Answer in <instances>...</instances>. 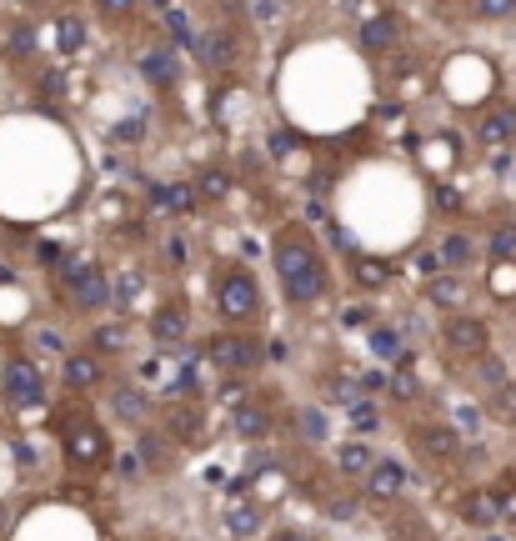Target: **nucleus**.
Masks as SVG:
<instances>
[{"label":"nucleus","mask_w":516,"mask_h":541,"mask_svg":"<svg viewBox=\"0 0 516 541\" xmlns=\"http://www.w3.org/2000/svg\"><path fill=\"white\" fill-rule=\"evenodd\" d=\"M496 486V496H501V526H516V476H501V481H491Z\"/></svg>","instance_id":"obj_38"},{"label":"nucleus","mask_w":516,"mask_h":541,"mask_svg":"<svg viewBox=\"0 0 516 541\" xmlns=\"http://www.w3.org/2000/svg\"><path fill=\"white\" fill-rule=\"evenodd\" d=\"M491 291L516 296V261H491Z\"/></svg>","instance_id":"obj_37"},{"label":"nucleus","mask_w":516,"mask_h":541,"mask_svg":"<svg viewBox=\"0 0 516 541\" xmlns=\"http://www.w3.org/2000/svg\"><path fill=\"white\" fill-rule=\"evenodd\" d=\"M141 76H146L156 91H171V86L181 81V66H176L171 51H146V56H141Z\"/></svg>","instance_id":"obj_26"},{"label":"nucleus","mask_w":516,"mask_h":541,"mask_svg":"<svg viewBox=\"0 0 516 541\" xmlns=\"http://www.w3.org/2000/svg\"><path fill=\"white\" fill-rule=\"evenodd\" d=\"M211 311H216L221 326L256 331L261 316H266V296H261L256 271L241 266V261H216L211 266Z\"/></svg>","instance_id":"obj_3"},{"label":"nucleus","mask_w":516,"mask_h":541,"mask_svg":"<svg viewBox=\"0 0 516 541\" xmlns=\"http://www.w3.org/2000/svg\"><path fill=\"white\" fill-rule=\"evenodd\" d=\"M326 511H331L336 521H351V516L361 511V501H356V496H331V501H326Z\"/></svg>","instance_id":"obj_44"},{"label":"nucleus","mask_w":516,"mask_h":541,"mask_svg":"<svg viewBox=\"0 0 516 541\" xmlns=\"http://www.w3.org/2000/svg\"><path fill=\"white\" fill-rule=\"evenodd\" d=\"M146 296V271L141 266H126V271H111V311L116 316H136V301Z\"/></svg>","instance_id":"obj_23"},{"label":"nucleus","mask_w":516,"mask_h":541,"mask_svg":"<svg viewBox=\"0 0 516 541\" xmlns=\"http://www.w3.org/2000/svg\"><path fill=\"white\" fill-rule=\"evenodd\" d=\"M196 351H201V361H206L216 376H256L266 361L281 356V346L266 341L261 331H236V326H216Z\"/></svg>","instance_id":"obj_4"},{"label":"nucleus","mask_w":516,"mask_h":541,"mask_svg":"<svg viewBox=\"0 0 516 541\" xmlns=\"http://www.w3.org/2000/svg\"><path fill=\"white\" fill-rule=\"evenodd\" d=\"M271 541H316V536H311V531H301V526H281Z\"/></svg>","instance_id":"obj_46"},{"label":"nucleus","mask_w":516,"mask_h":541,"mask_svg":"<svg viewBox=\"0 0 516 541\" xmlns=\"http://www.w3.org/2000/svg\"><path fill=\"white\" fill-rule=\"evenodd\" d=\"M156 426H161V431L176 441V451H196V446H206V441H211V421H206V406H201V396L166 401Z\"/></svg>","instance_id":"obj_8"},{"label":"nucleus","mask_w":516,"mask_h":541,"mask_svg":"<svg viewBox=\"0 0 516 541\" xmlns=\"http://www.w3.org/2000/svg\"><path fill=\"white\" fill-rule=\"evenodd\" d=\"M296 431H301V441H326L331 436V421H326V406H301L296 411Z\"/></svg>","instance_id":"obj_32"},{"label":"nucleus","mask_w":516,"mask_h":541,"mask_svg":"<svg viewBox=\"0 0 516 541\" xmlns=\"http://www.w3.org/2000/svg\"><path fill=\"white\" fill-rule=\"evenodd\" d=\"M31 341L41 346V356H66V351H71V346H66V341H61V336H56L51 326H41V331H36Z\"/></svg>","instance_id":"obj_41"},{"label":"nucleus","mask_w":516,"mask_h":541,"mask_svg":"<svg viewBox=\"0 0 516 541\" xmlns=\"http://www.w3.org/2000/svg\"><path fill=\"white\" fill-rule=\"evenodd\" d=\"M86 351H96L101 361H116L131 351V316H111V321H96L91 336H86Z\"/></svg>","instance_id":"obj_21"},{"label":"nucleus","mask_w":516,"mask_h":541,"mask_svg":"<svg viewBox=\"0 0 516 541\" xmlns=\"http://www.w3.org/2000/svg\"><path fill=\"white\" fill-rule=\"evenodd\" d=\"M371 351H376L381 361H391V366H396V361L406 356V341H401V331H396V326L386 331V326L376 321V326H371Z\"/></svg>","instance_id":"obj_33"},{"label":"nucleus","mask_w":516,"mask_h":541,"mask_svg":"<svg viewBox=\"0 0 516 541\" xmlns=\"http://www.w3.org/2000/svg\"><path fill=\"white\" fill-rule=\"evenodd\" d=\"M61 381H66V391H76V396H91V391H106V381H111V366L96 356V351H66L61 356Z\"/></svg>","instance_id":"obj_14"},{"label":"nucleus","mask_w":516,"mask_h":541,"mask_svg":"<svg viewBox=\"0 0 516 541\" xmlns=\"http://www.w3.org/2000/svg\"><path fill=\"white\" fill-rule=\"evenodd\" d=\"M146 336L156 341V346H191V301L186 296H161L151 311H146Z\"/></svg>","instance_id":"obj_10"},{"label":"nucleus","mask_w":516,"mask_h":541,"mask_svg":"<svg viewBox=\"0 0 516 541\" xmlns=\"http://www.w3.org/2000/svg\"><path fill=\"white\" fill-rule=\"evenodd\" d=\"M371 466H376V446H371L366 436H351V441L336 446V471H341V476H356V481H361Z\"/></svg>","instance_id":"obj_25"},{"label":"nucleus","mask_w":516,"mask_h":541,"mask_svg":"<svg viewBox=\"0 0 516 541\" xmlns=\"http://www.w3.org/2000/svg\"><path fill=\"white\" fill-rule=\"evenodd\" d=\"M21 6H41V0H21Z\"/></svg>","instance_id":"obj_48"},{"label":"nucleus","mask_w":516,"mask_h":541,"mask_svg":"<svg viewBox=\"0 0 516 541\" xmlns=\"http://www.w3.org/2000/svg\"><path fill=\"white\" fill-rule=\"evenodd\" d=\"M471 141L481 151H511L516 146V101H491L471 121Z\"/></svg>","instance_id":"obj_11"},{"label":"nucleus","mask_w":516,"mask_h":541,"mask_svg":"<svg viewBox=\"0 0 516 541\" xmlns=\"http://www.w3.org/2000/svg\"><path fill=\"white\" fill-rule=\"evenodd\" d=\"M421 296L436 306V311H471V281L461 271H441L431 281H421Z\"/></svg>","instance_id":"obj_18"},{"label":"nucleus","mask_w":516,"mask_h":541,"mask_svg":"<svg viewBox=\"0 0 516 541\" xmlns=\"http://www.w3.org/2000/svg\"><path fill=\"white\" fill-rule=\"evenodd\" d=\"M396 276H401L396 261L371 256V251H351V286H361V291H386Z\"/></svg>","instance_id":"obj_22"},{"label":"nucleus","mask_w":516,"mask_h":541,"mask_svg":"<svg viewBox=\"0 0 516 541\" xmlns=\"http://www.w3.org/2000/svg\"><path fill=\"white\" fill-rule=\"evenodd\" d=\"M346 421H351V431H356V436H376V431H381V406L361 396V401H351V406H346Z\"/></svg>","instance_id":"obj_31"},{"label":"nucleus","mask_w":516,"mask_h":541,"mask_svg":"<svg viewBox=\"0 0 516 541\" xmlns=\"http://www.w3.org/2000/svg\"><path fill=\"white\" fill-rule=\"evenodd\" d=\"M56 436H61V456L71 471L81 476H96L116 461V446H111V431L106 421L86 406V401H71L61 416H56Z\"/></svg>","instance_id":"obj_2"},{"label":"nucleus","mask_w":516,"mask_h":541,"mask_svg":"<svg viewBox=\"0 0 516 541\" xmlns=\"http://www.w3.org/2000/svg\"><path fill=\"white\" fill-rule=\"evenodd\" d=\"M136 461H141V471L166 476L171 461H176V441H171L161 426H141V431H136Z\"/></svg>","instance_id":"obj_19"},{"label":"nucleus","mask_w":516,"mask_h":541,"mask_svg":"<svg viewBox=\"0 0 516 541\" xmlns=\"http://www.w3.org/2000/svg\"><path fill=\"white\" fill-rule=\"evenodd\" d=\"M471 16H481V21H511L516 16V0H471Z\"/></svg>","instance_id":"obj_36"},{"label":"nucleus","mask_w":516,"mask_h":541,"mask_svg":"<svg viewBox=\"0 0 516 541\" xmlns=\"http://www.w3.org/2000/svg\"><path fill=\"white\" fill-rule=\"evenodd\" d=\"M441 346H446L451 361L476 366V361L491 356V321L476 316V311H446V321H441Z\"/></svg>","instance_id":"obj_6"},{"label":"nucleus","mask_w":516,"mask_h":541,"mask_svg":"<svg viewBox=\"0 0 516 541\" xmlns=\"http://www.w3.org/2000/svg\"><path fill=\"white\" fill-rule=\"evenodd\" d=\"M226 431H231L236 441H266V436L276 431V406L261 396V386H256L246 401H236V406L226 411Z\"/></svg>","instance_id":"obj_12"},{"label":"nucleus","mask_w":516,"mask_h":541,"mask_svg":"<svg viewBox=\"0 0 516 541\" xmlns=\"http://www.w3.org/2000/svg\"><path fill=\"white\" fill-rule=\"evenodd\" d=\"M271 271H276L281 301L291 311H311V306L331 301V291H336L331 256L306 221H281L271 231Z\"/></svg>","instance_id":"obj_1"},{"label":"nucleus","mask_w":516,"mask_h":541,"mask_svg":"<svg viewBox=\"0 0 516 541\" xmlns=\"http://www.w3.org/2000/svg\"><path fill=\"white\" fill-rule=\"evenodd\" d=\"M191 191H196V201H211V206H216V201H226V196L236 191V181H231V176L216 166V171H201Z\"/></svg>","instance_id":"obj_29"},{"label":"nucleus","mask_w":516,"mask_h":541,"mask_svg":"<svg viewBox=\"0 0 516 541\" xmlns=\"http://www.w3.org/2000/svg\"><path fill=\"white\" fill-rule=\"evenodd\" d=\"M486 251H491V261H516V221H491Z\"/></svg>","instance_id":"obj_28"},{"label":"nucleus","mask_w":516,"mask_h":541,"mask_svg":"<svg viewBox=\"0 0 516 541\" xmlns=\"http://www.w3.org/2000/svg\"><path fill=\"white\" fill-rule=\"evenodd\" d=\"M456 516H461V526H471L476 536H481V531H501V496H496V486H491V481H486V486H466L461 501H456Z\"/></svg>","instance_id":"obj_15"},{"label":"nucleus","mask_w":516,"mask_h":541,"mask_svg":"<svg viewBox=\"0 0 516 541\" xmlns=\"http://www.w3.org/2000/svg\"><path fill=\"white\" fill-rule=\"evenodd\" d=\"M356 46H361V56H371V61L391 56V51L401 46V21H396L391 11H376V16H366V21L356 26Z\"/></svg>","instance_id":"obj_16"},{"label":"nucleus","mask_w":516,"mask_h":541,"mask_svg":"<svg viewBox=\"0 0 516 541\" xmlns=\"http://www.w3.org/2000/svg\"><path fill=\"white\" fill-rule=\"evenodd\" d=\"M341 326L351 331V326H376V316H371V306H346L341 311Z\"/></svg>","instance_id":"obj_45"},{"label":"nucleus","mask_w":516,"mask_h":541,"mask_svg":"<svg viewBox=\"0 0 516 541\" xmlns=\"http://www.w3.org/2000/svg\"><path fill=\"white\" fill-rule=\"evenodd\" d=\"M106 386H111L106 396H111V416H116V421H126V426H136V431L151 426V416H156V396H151L136 376H121V381H106Z\"/></svg>","instance_id":"obj_13"},{"label":"nucleus","mask_w":516,"mask_h":541,"mask_svg":"<svg viewBox=\"0 0 516 541\" xmlns=\"http://www.w3.org/2000/svg\"><path fill=\"white\" fill-rule=\"evenodd\" d=\"M256 386H251V376H221V386H216V401H221V411H231L236 401H246Z\"/></svg>","instance_id":"obj_34"},{"label":"nucleus","mask_w":516,"mask_h":541,"mask_svg":"<svg viewBox=\"0 0 516 541\" xmlns=\"http://www.w3.org/2000/svg\"><path fill=\"white\" fill-rule=\"evenodd\" d=\"M441 271H446V266H441V251H421V256H416V276H421V281H431V276H441Z\"/></svg>","instance_id":"obj_43"},{"label":"nucleus","mask_w":516,"mask_h":541,"mask_svg":"<svg viewBox=\"0 0 516 541\" xmlns=\"http://www.w3.org/2000/svg\"><path fill=\"white\" fill-rule=\"evenodd\" d=\"M0 396H6V406L16 411H31V406H46V371L36 356H11L6 366H0Z\"/></svg>","instance_id":"obj_9"},{"label":"nucleus","mask_w":516,"mask_h":541,"mask_svg":"<svg viewBox=\"0 0 516 541\" xmlns=\"http://www.w3.org/2000/svg\"><path fill=\"white\" fill-rule=\"evenodd\" d=\"M406 446L426 466H451L461 456V431L451 421H441V416H411L406 421Z\"/></svg>","instance_id":"obj_7"},{"label":"nucleus","mask_w":516,"mask_h":541,"mask_svg":"<svg viewBox=\"0 0 516 541\" xmlns=\"http://www.w3.org/2000/svg\"><path fill=\"white\" fill-rule=\"evenodd\" d=\"M96 11H101L106 21H131V16L141 11V0H96Z\"/></svg>","instance_id":"obj_39"},{"label":"nucleus","mask_w":516,"mask_h":541,"mask_svg":"<svg viewBox=\"0 0 516 541\" xmlns=\"http://www.w3.org/2000/svg\"><path fill=\"white\" fill-rule=\"evenodd\" d=\"M431 201H436V211H446V216H461V196H456L451 186H436V191H431Z\"/></svg>","instance_id":"obj_42"},{"label":"nucleus","mask_w":516,"mask_h":541,"mask_svg":"<svg viewBox=\"0 0 516 541\" xmlns=\"http://www.w3.org/2000/svg\"><path fill=\"white\" fill-rule=\"evenodd\" d=\"M471 256H476V241H471V236L451 231V236L441 241V266H446V271H466V266H471Z\"/></svg>","instance_id":"obj_30"},{"label":"nucleus","mask_w":516,"mask_h":541,"mask_svg":"<svg viewBox=\"0 0 516 541\" xmlns=\"http://www.w3.org/2000/svg\"><path fill=\"white\" fill-rule=\"evenodd\" d=\"M221 526H226V536H231V541H256V536L266 531V511H261V501L236 496V501H226Z\"/></svg>","instance_id":"obj_20"},{"label":"nucleus","mask_w":516,"mask_h":541,"mask_svg":"<svg viewBox=\"0 0 516 541\" xmlns=\"http://www.w3.org/2000/svg\"><path fill=\"white\" fill-rule=\"evenodd\" d=\"M56 296L76 316H101V311H111V271L101 261H91V256L66 261L56 271Z\"/></svg>","instance_id":"obj_5"},{"label":"nucleus","mask_w":516,"mask_h":541,"mask_svg":"<svg viewBox=\"0 0 516 541\" xmlns=\"http://www.w3.org/2000/svg\"><path fill=\"white\" fill-rule=\"evenodd\" d=\"M6 56H16V61L36 56V31H31V26H11V36H6Z\"/></svg>","instance_id":"obj_35"},{"label":"nucleus","mask_w":516,"mask_h":541,"mask_svg":"<svg viewBox=\"0 0 516 541\" xmlns=\"http://www.w3.org/2000/svg\"><path fill=\"white\" fill-rule=\"evenodd\" d=\"M451 426H456L461 436H481V406H466V401H461V406H456V421H451Z\"/></svg>","instance_id":"obj_40"},{"label":"nucleus","mask_w":516,"mask_h":541,"mask_svg":"<svg viewBox=\"0 0 516 541\" xmlns=\"http://www.w3.org/2000/svg\"><path fill=\"white\" fill-rule=\"evenodd\" d=\"M196 51H201V61L211 66V71H231L236 66V56H241V46H236V36L231 31H206V36H196Z\"/></svg>","instance_id":"obj_24"},{"label":"nucleus","mask_w":516,"mask_h":541,"mask_svg":"<svg viewBox=\"0 0 516 541\" xmlns=\"http://www.w3.org/2000/svg\"><path fill=\"white\" fill-rule=\"evenodd\" d=\"M481 541H506V536L501 531H481Z\"/></svg>","instance_id":"obj_47"},{"label":"nucleus","mask_w":516,"mask_h":541,"mask_svg":"<svg viewBox=\"0 0 516 541\" xmlns=\"http://www.w3.org/2000/svg\"><path fill=\"white\" fill-rule=\"evenodd\" d=\"M361 486H366V496H371V501L391 506V501H401V496H406V486H411V471H406L401 461H391V456H376V466L361 476Z\"/></svg>","instance_id":"obj_17"},{"label":"nucleus","mask_w":516,"mask_h":541,"mask_svg":"<svg viewBox=\"0 0 516 541\" xmlns=\"http://www.w3.org/2000/svg\"><path fill=\"white\" fill-rule=\"evenodd\" d=\"M56 51L61 56H81L86 51V21L81 16H71V11L56 16Z\"/></svg>","instance_id":"obj_27"}]
</instances>
